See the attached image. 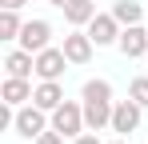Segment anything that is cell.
Masks as SVG:
<instances>
[{"label":"cell","instance_id":"obj_9","mask_svg":"<svg viewBox=\"0 0 148 144\" xmlns=\"http://www.w3.org/2000/svg\"><path fill=\"white\" fill-rule=\"evenodd\" d=\"M84 124L92 132L112 128V100H84Z\"/></svg>","mask_w":148,"mask_h":144},{"label":"cell","instance_id":"obj_2","mask_svg":"<svg viewBox=\"0 0 148 144\" xmlns=\"http://www.w3.org/2000/svg\"><path fill=\"white\" fill-rule=\"evenodd\" d=\"M88 36L96 40V48H104V44H120V20H116L112 12H96V16L88 20Z\"/></svg>","mask_w":148,"mask_h":144},{"label":"cell","instance_id":"obj_5","mask_svg":"<svg viewBox=\"0 0 148 144\" xmlns=\"http://www.w3.org/2000/svg\"><path fill=\"white\" fill-rule=\"evenodd\" d=\"M64 64H68L64 48H44V52H36V76H40V80H60Z\"/></svg>","mask_w":148,"mask_h":144},{"label":"cell","instance_id":"obj_7","mask_svg":"<svg viewBox=\"0 0 148 144\" xmlns=\"http://www.w3.org/2000/svg\"><path fill=\"white\" fill-rule=\"evenodd\" d=\"M12 128H16L20 136H28V140H36V136L44 132V108H40V104H32V108H20Z\"/></svg>","mask_w":148,"mask_h":144},{"label":"cell","instance_id":"obj_16","mask_svg":"<svg viewBox=\"0 0 148 144\" xmlns=\"http://www.w3.org/2000/svg\"><path fill=\"white\" fill-rule=\"evenodd\" d=\"M84 100H112V84L108 80H88L84 84Z\"/></svg>","mask_w":148,"mask_h":144},{"label":"cell","instance_id":"obj_4","mask_svg":"<svg viewBox=\"0 0 148 144\" xmlns=\"http://www.w3.org/2000/svg\"><path fill=\"white\" fill-rule=\"evenodd\" d=\"M136 128H140V104H136V100L112 104V132L128 136V132H136Z\"/></svg>","mask_w":148,"mask_h":144},{"label":"cell","instance_id":"obj_20","mask_svg":"<svg viewBox=\"0 0 148 144\" xmlns=\"http://www.w3.org/2000/svg\"><path fill=\"white\" fill-rule=\"evenodd\" d=\"M0 8H16V12H20V8H24V0H0Z\"/></svg>","mask_w":148,"mask_h":144},{"label":"cell","instance_id":"obj_19","mask_svg":"<svg viewBox=\"0 0 148 144\" xmlns=\"http://www.w3.org/2000/svg\"><path fill=\"white\" fill-rule=\"evenodd\" d=\"M72 144H100V140H96V132H80Z\"/></svg>","mask_w":148,"mask_h":144},{"label":"cell","instance_id":"obj_10","mask_svg":"<svg viewBox=\"0 0 148 144\" xmlns=\"http://www.w3.org/2000/svg\"><path fill=\"white\" fill-rule=\"evenodd\" d=\"M32 84H28V76H8L4 80V88H0V96H4V104H24V100H32Z\"/></svg>","mask_w":148,"mask_h":144},{"label":"cell","instance_id":"obj_8","mask_svg":"<svg viewBox=\"0 0 148 144\" xmlns=\"http://www.w3.org/2000/svg\"><path fill=\"white\" fill-rule=\"evenodd\" d=\"M120 52L128 56V60L144 56V52H148V28H140V24H128V28L120 32Z\"/></svg>","mask_w":148,"mask_h":144},{"label":"cell","instance_id":"obj_12","mask_svg":"<svg viewBox=\"0 0 148 144\" xmlns=\"http://www.w3.org/2000/svg\"><path fill=\"white\" fill-rule=\"evenodd\" d=\"M60 12H64V20L72 24V28H80V24H88L96 16V4H92V0H64Z\"/></svg>","mask_w":148,"mask_h":144},{"label":"cell","instance_id":"obj_3","mask_svg":"<svg viewBox=\"0 0 148 144\" xmlns=\"http://www.w3.org/2000/svg\"><path fill=\"white\" fill-rule=\"evenodd\" d=\"M16 40H20V48H28V52H44L48 40H52V24L48 20H28Z\"/></svg>","mask_w":148,"mask_h":144},{"label":"cell","instance_id":"obj_11","mask_svg":"<svg viewBox=\"0 0 148 144\" xmlns=\"http://www.w3.org/2000/svg\"><path fill=\"white\" fill-rule=\"evenodd\" d=\"M32 104H40L44 112H52V108H60V104H64V88H60L56 80H40V88L32 92Z\"/></svg>","mask_w":148,"mask_h":144},{"label":"cell","instance_id":"obj_1","mask_svg":"<svg viewBox=\"0 0 148 144\" xmlns=\"http://www.w3.org/2000/svg\"><path fill=\"white\" fill-rule=\"evenodd\" d=\"M52 128L60 132V136H80L88 124H84V108L72 104V100H64L60 108H52Z\"/></svg>","mask_w":148,"mask_h":144},{"label":"cell","instance_id":"obj_6","mask_svg":"<svg viewBox=\"0 0 148 144\" xmlns=\"http://www.w3.org/2000/svg\"><path fill=\"white\" fill-rule=\"evenodd\" d=\"M92 36L88 32H68L64 36V56H68V64H88L92 60Z\"/></svg>","mask_w":148,"mask_h":144},{"label":"cell","instance_id":"obj_21","mask_svg":"<svg viewBox=\"0 0 148 144\" xmlns=\"http://www.w3.org/2000/svg\"><path fill=\"white\" fill-rule=\"evenodd\" d=\"M48 4H56V8H64V0H48Z\"/></svg>","mask_w":148,"mask_h":144},{"label":"cell","instance_id":"obj_18","mask_svg":"<svg viewBox=\"0 0 148 144\" xmlns=\"http://www.w3.org/2000/svg\"><path fill=\"white\" fill-rule=\"evenodd\" d=\"M32 144H64V136H60V132L52 128V132H40V136H36Z\"/></svg>","mask_w":148,"mask_h":144},{"label":"cell","instance_id":"obj_22","mask_svg":"<svg viewBox=\"0 0 148 144\" xmlns=\"http://www.w3.org/2000/svg\"><path fill=\"white\" fill-rule=\"evenodd\" d=\"M112 144H124V140H112Z\"/></svg>","mask_w":148,"mask_h":144},{"label":"cell","instance_id":"obj_15","mask_svg":"<svg viewBox=\"0 0 148 144\" xmlns=\"http://www.w3.org/2000/svg\"><path fill=\"white\" fill-rule=\"evenodd\" d=\"M20 28H24V24L16 16V8H4V12H0V40H16Z\"/></svg>","mask_w":148,"mask_h":144},{"label":"cell","instance_id":"obj_14","mask_svg":"<svg viewBox=\"0 0 148 144\" xmlns=\"http://www.w3.org/2000/svg\"><path fill=\"white\" fill-rule=\"evenodd\" d=\"M112 16L128 28V24H140V16H144V4H136V0H116L112 4Z\"/></svg>","mask_w":148,"mask_h":144},{"label":"cell","instance_id":"obj_13","mask_svg":"<svg viewBox=\"0 0 148 144\" xmlns=\"http://www.w3.org/2000/svg\"><path fill=\"white\" fill-rule=\"evenodd\" d=\"M4 68H8V76H28V72H36V52H28V48L8 52V56H4Z\"/></svg>","mask_w":148,"mask_h":144},{"label":"cell","instance_id":"obj_17","mask_svg":"<svg viewBox=\"0 0 148 144\" xmlns=\"http://www.w3.org/2000/svg\"><path fill=\"white\" fill-rule=\"evenodd\" d=\"M128 96H132L140 108H148V76H136V80H132V88H128Z\"/></svg>","mask_w":148,"mask_h":144}]
</instances>
